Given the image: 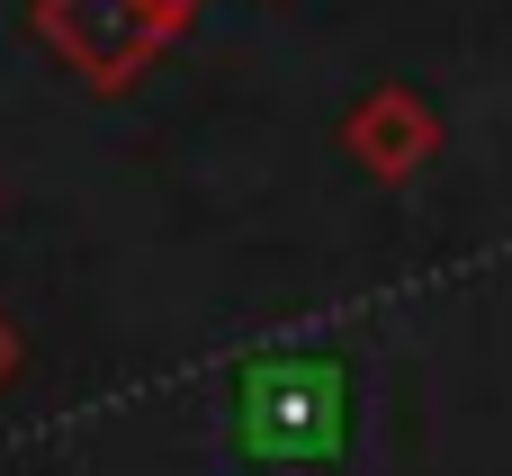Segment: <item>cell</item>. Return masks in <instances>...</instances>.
<instances>
[{
    "label": "cell",
    "instance_id": "cell-2",
    "mask_svg": "<svg viewBox=\"0 0 512 476\" xmlns=\"http://www.w3.org/2000/svg\"><path fill=\"white\" fill-rule=\"evenodd\" d=\"M27 18H36V36H45V54L63 72H81L90 90L117 99V90H135L162 63V45L180 36L189 0H36Z\"/></svg>",
    "mask_w": 512,
    "mask_h": 476
},
{
    "label": "cell",
    "instance_id": "cell-3",
    "mask_svg": "<svg viewBox=\"0 0 512 476\" xmlns=\"http://www.w3.org/2000/svg\"><path fill=\"white\" fill-rule=\"evenodd\" d=\"M342 153H351L369 180L405 189V180L432 171V153H441V108H432L414 81H378V90H360V108L342 117Z\"/></svg>",
    "mask_w": 512,
    "mask_h": 476
},
{
    "label": "cell",
    "instance_id": "cell-4",
    "mask_svg": "<svg viewBox=\"0 0 512 476\" xmlns=\"http://www.w3.org/2000/svg\"><path fill=\"white\" fill-rule=\"evenodd\" d=\"M9 378H18V324L0 315V387H9Z\"/></svg>",
    "mask_w": 512,
    "mask_h": 476
},
{
    "label": "cell",
    "instance_id": "cell-1",
    "mask_svg": "<svg viewBox=\"0 0 512 476\" xmlns=\"http://www.w3.org/2000/svg\"><path fill=\"white\" fill-rule=\"evenodd\" d=\"M234 441L261 468H333L351 450V369L324 351H261L234 369Z\"/></svg>",
    "mask_w": 512,
    "mask_h": 476
}]
</instances>
